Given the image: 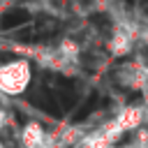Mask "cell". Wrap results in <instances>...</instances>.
I'll use <instances>...</instances> for the list:
<instances>
[{"label":"cell","instance_id":"obj_2","mask_svg":"<svg viewBox=\"0 0 148 148\" xmlns=\"http://www.w3.org/2000/svg\"><path fill=\"white\" fill-rule=\"evenodd\" d=\"M46 141V134H44V127L39 123H28L21 132V143L23 148H42Z\"/></svg>","mask_w":148,"mask_h":148},{"label":"cell","instance_id":"obj_1","mask_svg":"<svg viewBox=\"0 0 148 148\" xmlns=\"http://www.w3.org/2000/svg\"><path fill=\"white\" fill-rule=\"evenodd\" d=\"M32 81V67L25 58L7 60L0 65V95L5 97H16L28 90Z\"/></svg>","mask_w":148,"mask_h":148},{"label":"cell","instance_id":"obj_4","mask_svg":"<svg viewBox=\"0 0 148 148\" xmlns=\"http://www.w3.org/2000/svg\"><path fill=\"white\" fill-rule=\"evenodd\" d=\"M2 125H5V109H0V130H2Z\"/></svg>","mask_w":148,"mask_h":148},{"label":"cell","instance_id":"obj_3","mask_svg":"<svg viewBox=\"0 0 148 148\" xmlns=\"http://www.w3.org/2000/svg\"><path fill=\"white\" fill-rule=\"evenodd\" d=\"M109 46H111V51H113L116 56H125V53H130L132 46H134V35L127 32V30H116Z\"/></svg>","mask_w":148,"mask_h":148}]
</instances>
